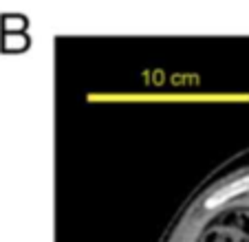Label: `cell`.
<instances>
[{"mask_svg":"<svg viewBox=\"0 0 249 242\" xmlns=\"http://www.w3.org/2000/svg\"><path fill=\"white\" fill-rule=\"evenodd\" d=\"M247 190H249V176H245V178H240V181L231 183V185L223 187V190L216 191L214 196H210V198H207V207H214V205H218V203H223V200L231 198V196H236V194H243V191H247Z\"/></svg>","mask_w":249,"mask_h":242,"instance_id":"6da1fadb","label":"cell"}]
</instances>
